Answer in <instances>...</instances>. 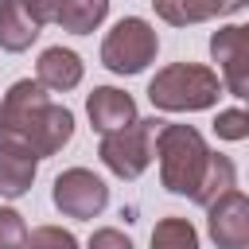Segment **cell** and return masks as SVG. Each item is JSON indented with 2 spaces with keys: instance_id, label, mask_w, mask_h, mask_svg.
<instances>
[{
  "instance_id": "cell-9",
  "label": "cell",
  "mask_w": 249,
  "mask_h": 249,
  "mask_svg": "<svg viewBox=\"0 0 249 249\" xmlns=\"http://www.w3.org/2000/svg\"><path fill=\"white\" fill-rule=\"evenodd\" d=\"M35 167H39V156L27 144L0 136V195L4 198L27 195V187L35 183Z\"/></svg>"
},
{
  "instance_id": "cell-3",
  "label": "cell",
  "mask_w": 249,
  "mask_h": 249,
  "mask_svg": "<svg viewBox=\"0 0 249 249\" xmlns=\"http://www.w3.org/2000/svg\"><path fill=\"white\" fill-rule=\"evenodd\" d=\"M222 93V78L210 66L198 62H171L163 66L152 82H148V97L156 109L167 113H195V109H210Z\"/></svg>"
},
{
  "instance_id": "cell-18",
  "label": "cell",
  "mask_w": 249,
  "mask_h": 249,
  "mask_svg": "<svg viewBox=\"0 0 249 249\" xmlns=\"http://www.w3.org/2000/svg\"><path fill=\"white\" fill-rule=\"evenodd\" d=\"M27 226L12 206H0V249H23Z\"/></svg>"
},
{
  "instance_id": "cell-15",
  "label": "cell",
  "mask_w": 249,
  "mask_h": 249,
  "mask_svg": "<svg viewBox=\"0 0 249 249\" xmlns=\"http://www.w3.org/2000/svg\"><path fill=\"white\" fill-rule=\"evenodd\" d=\"M237 183V171H233V163H230V156H218V152H210V160H206V171H202V179H198V191L191 195L198 206H210L218 195H226L230 187Z\"/></svg>"
},
{
  "instance_id": "cell-11",
  "label": "cell",
  "mask_w": 249,
  "mask_h": 249,
  "mask_svg": "<svg viewBox=\"0 0 249 249\" xmlns=\"http://www.w3.org/2000/svg\"><path fill=\"white\" fill-rule=\"evenodd\" d=\"M156 16L175 23V27H187V23H202V19H214V16H233L245 8V0H152Z\"/></svg>"
},
{
  "instance_id": "cell-7",
  "label": "cell",
  "mask_w": 249,
  "mask_h": 249,
  "mask_svg": "<svg viewBox=\"0 0 249 249\" xmlns=\"http://www.w3.org/2000/svg\"><path fill=\"white\" fill-rule=\"evenodd\" d=\"M210 54H214V62L222 66L226 89H230L233 97H245V93H249V27L230 23V27L214 31Z\"/></svg>"
},
{
  "instance_id": "cell-1",
  "label": "cell",
  "mask_w": 249,
  "mask_h": 249,
  "mask_svg": "<svg viewBox=\"0 0 249 249\" xmlns=\"http://www.w3.org/2000/svg\"><path fill=\"white\" fill-rule=\"evenodd\" d=\"M0 136L27 144L43 160L74 136V113L54 105L35 78H19L0 101Z\"/></svg>"
},
{
  "instance_id": "cell-5",
  "label": "cell",
  "mask_w": 249,
  "mask_h": 249,
  "mask_svg": "<svg viewBox=\"0 0 249 249\" xmlns=\"http://www.w3.org/2000/svg\"><path fill=\"white\" fill-rule=\"evenodd\" d=\"M156 128H160V121L152 117V121H132V124H124V128H117V132H105L101 136V148H97V156H101V163L113 171V175H121V179H136V175H144V167L152 163V136H156Z\"/></svg>"
},
{
  "instance_id": "cell-12",
  "label": "cell",
  "mask_w": 249,
  "mask_h": 249,
  "mask_svg": "<svg viewBox=\"0 0 249 249\" xmlns=\"http://www.w3.org/2000/svg\"><path fill=\"white\" fill-rule=\"evenodd\" d=\"M35 82L43 89H54V93H66L82 82V58L66 47H47L35 62Z\"/></svg>"
},
{
  "instance_id": "cell-10",
  "label": "cell",
  "mask_w": 249,
  "mask_h": 249,
  "mask_svg": "<svg viewBox=\"0 0 249 249\" xmlns=\"http://www.w3.org/2000/svg\"><path fill=\"white\" fill-rule=\"evenodd\" d=\"M86 113H89L93 128L105 136V132H117V128H124V124L136 121V101H132L124 89L97 86V89L86 97Z\"/></svg>"
},
{
  "instance_id": "cell-20",
  "label": "cell",
  "mask_w": 249,
  "mask_h": 249,
  "mask_svg": "<svg viewBox=\"0 0 249 249\" xmlns=\"http://www.w3.org/2000/svg\"><path fill=\"white\" fill-rule=\"evenodd\" d=\"M89 249H132V241L121 233V230H97L89 237Z\"/></svg>"
},
{
  "instance_id": "cell-8",
  "label": "cell",
  "mask_w": 249,
  "mask_h": 249,
  "mask_svg": "<svg viewBox=\"0 0 249 249\" xmlns=\"http://www.w3.org/2000/svg\"><path fill=\"white\" fill-rule=\"evenodd\" d=\"M206 210H210L206 226H210V237L218 241V249H245L249 245V198L237 187L218 195Z\"/></svg>"
},
{
  "instance_id": "cell-6",
  "label": "cell",
  "mask_w": 249,
  "mask_h": 249,
  "mask_svg": "<svg viewBox=\"0 0 249 249\" xmlns=\"http://www.w3.org/2000/svg\"><path fill=\"white\" fill-rule=\"evenodd\" d=\"M54 206L66 214V218H97L109 202V187L86 171V167H70L54 179V191H51Z\"/></svg>"
},
{
  "instance_id": "cell-17",
  "label": "cell",
  "mask_w": 249,
  "mask_h": 249,
  "mask_svg": "<svg viewBox=\"0 0 249 249\" xmlns=\"http://www.w3.org/2000/svg\"><path fill=\"white\" fill-rule=\"evenodd\" d=\"M23 249H78L74 233L62 230V226H35L27 237H23Z\"/></svg>"
},
{
  "instance_id": "cell-16",
  "label": "cell",
  "mask_w": 249,
  "mask_h": 249,
  "mask_svg": "<svg viewBox=\"0 0 249 249\" xmlns=\"http://www.w3.org/2000/svg\"><path fill=\"white\" fill-rule=\"evenodd\" d=\"M152 249H198V233L187 218H160L152 230Z\"/></svg>"
},
{
  "instance_id": "cell-19",
  "label": "cell",
  "mask_w": 249,
  "mask_h": 249,
  "mask_svg": "<svg viewBox=\"0 0 249 249\" xmlns=\"http://www.w3.org/2000/svg\"><path fill=\"white\" fill-rule=\"evenodd\" d=\"M214 132H218L222 140H245V136H249V117H245V109H226V113H218Z\"/></svg>"
},
{
  "instance_id": "cell-4",
  "label": "cell",
  "mask_w": 249,
  "mask_h": 249,
  "mask_svg": "<svg viewBox=\"0 0 249 249\" xmlns=\"http://www.w3.org/2000/svg\"><path fill=\"white\" fill-rule=\"evenodd\" d=\"M156 27L140 16H124L117 19V27L105 35L101 43V62L113 70V74H140L152 58H156Z\"/></svg>"
},
{
  "instance_id": "cell-14",
  "label": "cell",
  "mask_w": 249,
  "mask_h": 249,
  "mask_svg": "<svg viewBox=\"0 0 249 249\" xmlns=\"http://www.w3.org/2000/svg\"><path fill=\"white\" fill-rule=\"evenodd\" d=\"M105 16H109V0H62L54 23H62L70 35H89Z\"/></svg>"
},
{
  "instance_id": "cell-2",
  "label": "cell",
  "mask_w": 249,
  "mask_h": 249,
  "mask_svg": "<svg viewBox=\"0 0 249 249\" xmlns=\"http://www.w3.org/2000/svg\"><path fill=\"white\" fill-rule=\"evenodd\" d=\"M156 156H160V179L171 195H195L198 179L206 171L210 148L198 128L191 124H163L156 128Z\"/></svg>"
},
{
  "instance_id": "cell-13",
  "label": "cell",
  "mask_w": 249,
  "mask_h": 249,
  "mask_svg": "<svg viewBox=\"0 0 249 249\" xmlns=\"http://www.w3.org/2000/svg\"><path fill=\"white\" fill-rule=\"evenodd\" d=\"M39 19L27 12L23 0H0V47L4 51H27L39 35Z\"/></svg>"
}]
</instances>
